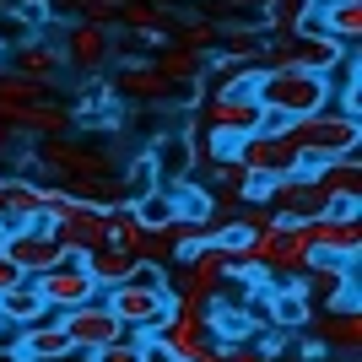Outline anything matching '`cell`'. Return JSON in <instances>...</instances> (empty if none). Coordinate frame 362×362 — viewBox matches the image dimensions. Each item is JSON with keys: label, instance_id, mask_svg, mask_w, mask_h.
<instances>
[{"label": "cell", "instance_id": "1", "mask_svg": "<svg viewBox=\"0 0 362 362\" xmlns=\"http://www.w3.org/2000/svg\"><path fill=\"white\" fill-rule=\"evenodd\" d=\"M357 49H346V44H335V38H325V33L303 16L298 28H287V33H265L259 38V71H271V65H292V71H314V76H335L341 65L351 60Z\"/></svg>", "mask_w": 362, "mask_h": 362}, {"label": "cell", "instance_id": "2", "mask_svg": "<svg viewBox=\"0 0 362 362\" xmlns=\"http://www.w3.org/2000/svg\"><path fill=\"white\" fill-rule=\"evenodd\" d=\"M255 103L271 119H303V114H319L335 103V81L314 71H292V65H271L255 81Z\"/></svg>", "mask_w": 362, "mask_h": 362}, {"label": "cell", "instance_id": "3", "mask_svg": "<svg viewBox=\"0 0 362 362\" xmlns=\"http://www.w3.org/2000/svg\"><path fill=\"white\" fill-rule=\"evenodd\" d=\"M281 136L298 157L308 163H325V157H341V151H357L362 146V119L357 114H341V108H319V114H303V119H287Z\"/></svg>", "mask_w": 362, "mask_h": 362}, {"label": "cell", "instance_id": "4", "mask_svg": "<svg viewBox=\"0 0 362 362\" xmlns=\"http://www.w3.org/2000/svg\"><path fill=\"white\" fill-rule=\"evenodd\" d=\"M362 200H330L319 216H308L303 222V233H308V243H314V259H346V265H357L362 255Z\"/></svg>", "mask_w": 362, "mask_h": 362}, {"label": "cell", "instance_id": "5", "mask_svg": "<svg viewBox=\"0 0 362 362\" xmlns=\"http://www.w3.org/2000/svg\"><path fill=\"white\" fill-rule=\"evenodd\" d=\"M146 335V346L157 351V362H195L200 351L211 346V325H206V308H173L168 319H157Z\"/></svg>", "mask_w": 362, "mask_h": 362}, {"label": "cell", "instance_id": "6", "mask_svg": "<svg viewBox=\"0 0 362 362\" xmlns=\"http://www.w3.org/2000/svg\"><path fill=\"white\" fill-rule=\"evenodd\" d=\"M60 60L81 81H103V71L114 65V33L98 28V22H76L71 16L60 28Z\"/></svg>", "mask_w": 362, "mask_h": 362}, {"label": "cell", "instance_id": "7", "mask_svg": "<svg viewBox=\"0 0 362 362\" xmlns=\"http://www.w3.org/2000/svg\"><path fill=\"white\" fill-rule=\"evenodd\" d=\"M49 233H54V243H60L71 259L92 255V249H103V243H108L103 206H92V200H71V195H65V206L49 216Z\"/></svg>", "mask_w": 362, "mask_h": 362}, {"label": "cell", "instance_id": "8", "mask_svg": "<svg viewBox=\"0 0 362 362\" xmlns=\"http://www.w3.org/2000/svg\"><path fill=\"white\" fill-rule=\"evenodd\" d=\"M298 292L319 308H357V265L346 259H314L303 276H292Z\"/></svg>", "mask_w": 362, "mask_h": 362}, {"label": "cell", "instance_id": "9", "mask_svg": "<svg viewBox=\"0 0 362 362\" xmlns=\"http://www.w3.org/2000/svg\"><path fill=\"white\" fill-rule=\"evenodd\" d=\"M0 249L16 259V271L22 276H44L54 271L60 259H71L54 243V233H49V222H22V227H6V238H0Z\"/></svg>", "mask_w": 362, "mask_h": 362}, {"label": "cell", "instance_id": "10", "mask_svg": "<svg viewBox=\"0 0 362 362\" xmlns=\"http://www.w3.org/2000/svg\"><path fill=\"white\" fill-rule=\"evenodd\" d=\"M103 303L119 314L124 330H151L157 319L173 314V298H168V292H157V287H146V281H136V276H130V281H119V287H108Z\"/></svg>", "mask_w": 362, "mask_h": 362}, {"label": "cell", "instance_id": "11", "mask_svg": "<svg viewBox=\"0 0 362 362\" xmlns=\"http://www.w3.org/2000/svg\"><path fill=\"white\" fill-rule=\"evenodd\" d=\"M60 330L71 335V346L76 351H92V346H108V341H114V335H124V325H119V314H114V308H108L103 303V292H98V298L92 303H76V308H60Z\"/></svg>", "mask_w": 362, "mask_h": 362}, {"label": "cell", "instance_id": "12", "mask_svg": "<svg viewBox=\"0 0 362 362\" xmlns=\"http://www.w3.org/2000/svg\"><path fill=\"white\" fill-rule=\"evenodd\" d=\"M146 157H151V168H157V184L163 189H173V184H184V179H195V163H200V146H195V136L189 130H163V136L146 146Z\"/></svg>", "mask_w": 362, "mask_h": 362}, {"label": "cell", "instance_id": "13", "mask_svg": "<svg viewBox=\"0 0 362 362\" xmlns=\"http://www.w3.org/2000/svg\"><path fill=\"white\" fill-rule=\"evenodd\" d=\"M28 281L38 287V298L49 303V314H60V308H76V303H92V298H98V281L81 271V259H60L54 271L28 276Z\"/></svg>", "mask_w": 362, "mask_h": 362}, {"label": "cell", "instance_id": "14", "mask_svg": "<svg viewBox=\"0 0 362 362\" xmlns=\"http://www.w3.org/2000/svg\"><path fill=\"white\" fill-rule=\"evenodd\" d=\"M265 206H271L276 216L308 222V216H319L325 206H330V195L319 189L314 173H287V179H271V189H265Z\"/></svg>", "mask_w": 362, "mask_h": 362}, {"label": "cell", "instance_id": "15", "mask_svg": "<svg viewBox=\"0 0 362 362\" xmlns=\"http://www.w3.org/2000/svg\"><path fill=\"white\" fill-rule=\"evenodd\" d=\"M308 330L325 341V351H330V362H357L362 351V308H325V314L308 319Z\"/></svg>", "mask_w": 362, "mask_h": 362}, {"label": "cell", "instance_id": "16", "mask_svg": "<svg viewBox=\"0 0 362 362\" xmlns=\"http://www.w3.org/2000/svg\"><path fill=\"white\" fill-rule=\"evenodd\" d=\"M11 341L22 346V357H28V362H71V357H81V351L71 346V335L60 330V319H54V314L38 319V325L11 330Z\"/></svg>", "mask_w": 362, "mask_h": 362}, {"label": "cell", "instance_id": "17", "mask_svg": "<svg viewBox=\"0 0 362 362\" xmlns=\"http://www.w3.org/2000/svg\"><path fill=\"white\" fill-rule=\"evenodd\" d=\"M11 130H16L22 141L71 136V130H76V108H71V103H60V98L49 92L44 103H33V108H22V114H16V119H11Z\"/></svg>", "mask_w": 362, "mask_h": 362}, {"label": "cell", "instance_id": "18", "mask_svg": "<svg viewBox=\"0 0 362 362\" xmlns=\"http://www.w3.org/2000/svg\"><path fill=\"white\" fill-rule=\"evenodd\" d=\"M146 60H151V71L163 76V81H173V87H200V81H206V65H211V54L184 49V44H173V38H168L163 49H151Z\"/></svg>", "mask_w": 362, "mask_h": 362}, {"label": "cell", "instance_id": "19", "mask_svg": "<svg viewBox=\"0 0 362 362\" xmlns=\"http://www.w3.org/2000/svg\"><path fill=\"white\" fill-rule=\"evenodd\" d=\"M308 22H314L325 38L357 49V38H362V0H314Z\"/></svg>", "mask_w": 362, "mask_h": 362}, {"label": "cell", "instance_id": "20", "mask_svg": "<svg viewBox=\"0 0 362 362\" xmlns=\"http://www.w3.org/2000/svg\"><path fill=\"white\" fill-rule=\"evenodd\" d=\"M11 71L33 76V81H44V87H60V76H65L60 44H49L44 33H33L28 44H16V49H11Z\"/></svg>", "mask_w": 362, "mask_h": 362}, {"label": "cell", "instance_id": "21", "mask_svg": "<svg viewBox=\"0 0 362 362\" xmlns=\"http://www.w3.org/2000/svg\"><path fill=\"white\" fill-rule=\"evenodd\" d=\"M265 308H271V330H281V335L308 330V319H314V303L298 292V281H271L265 287Z\"/></svg>", "mask_w": 362, "mask_h": 362}, {"label": "cell", "instance_id": "22", "mask_svg": "<svg viewBox=\"0 0 362 362\" xmlns=\"http://www.w3.org/2000/svg\"><path fill=\"white\" fill-rule=\"evenodd\" d=\"M314 179L330 200H362V157L357 151L325 157V163H314Z\"/></svg>", "mask_w": 362, "mask_h": 362}, {"label": "cell", "instance_id": "23", "mask_svg": "<svg viewBox=\"0 0 362 362\" xmlns=\"http://www.w3.org/2000/svg\"><path fill=\"white\" fill-rule=\"evenodd\" d=\"M179 16L151 6V0H114V28L119 33H151V38H173Z\"/></svg>", "mask_w": 362, "mask_h": 362}, {"label": "cell", "instance_id": "24", "mask_svg": "<svg viewBox=\"0 0 362 362\" xmlns=\"http://www.w3.org/2000/svg\"><path fill=\"white\" fill-rule=\"evenodd\" d=\"M81 271L98 281V292H108V287H119V281H130V276H136V255H124V249L103 243V249L81 255Z\"/></svg>", "mask_w": 362, "mask_h": 362}, {"label": "cell", "instance_id": "25", "mask_svg": "<svg viewBox=\"0 0 362 362\" xmlns=\"http://www.w3.org/2000/svg\"><path fill=\"white\" fill-rule=\"evenodd\" d=\"M0 319H6V330H22V325H38V319H49V303L38 298V287L22 276L11 292H0Z\"/></svg>", "mask_w": 362, "mask_h": 362}, {"label": "cell", "instance_id": "26", "mask_svg": "<svg viewBox=\"0 0 362 362\" xmlns=\"http://www.w3.org/2000/svg\"><path fill=\"white\" fill-rule=\"evenodd\" d=\"M206 325H211V341L216 346H233V341H249L255 335V319L243 314V303H206Z\"/></svg>", "mask_w": 362, "mask_h": 362}, {"label": "cell", "instance_id": "27", "mask_svg": "<svg viewBox=\"0 0 362 362\" xmlns=\"http://www.w3.org/2000/svg\"><path fill=\"white\" fill-rule=\"evenodd\" d=\"M87 362H157V351L146 346V335L141 330H124V335H114L108 346H92V351H81Z\"/></svg>", "mask_w": 362, "mask_h": 362}, {"label": "cell", "instance_id": "28", "mask_svg": "<svg viewBox=\"0 0 362 362\" xmlns=\"http://www.w3.org/2000/svg\"><path fill=\"white\" fill-rule=\"evenodd\" d=\"M103 222H108V243L114 249H124V255H136L141 249V238H146V227H141V216L130 211V206H103Z\"/></svg>", "mask_w": 362, "mask_h": 362}, {"label": "cell", "instance_id": "29", "mask_svg": "<svg viewBox=\"0 0 362 362\" xmlns=\"http://www.w3.org/2000/svg\"><path fill=\"white\" fill-rule=\"evenodd\" d=\"M216 33H222V22H216V16H179V22H173V44L211 54V49H216Z\"/></svg>", "mask_w": 362, "mask_h": 362}, {"label": "cell", "instance_id": "30", "mask_svg": "<svg viewBox=\"0 0 362 362\" xmlns=\"http://www.w3.org/2000/svg\"><path fill=\"white\" fill-rule=\"evenodd\" d=\"M119 184H124V206H136L141 195L163 189V184H157V168H151L146 151H136V157H130V168H119Z\"/></svg>", "mask_w": 362, "mask_h": 362}, {"label": "cell", "instance_id": "31", "mask_svg": "<svg viewBox=\"0 0 362 362\" xmlns=\"http://www.w3.org/2000/svg\"><path fill=\"white\" fill-rule=\"evenodd\" d=\"M308 11H314V0H265V11H259V33H287V28H298Z\"/></svg>", "mask_w": 362, "mask_h": 362}, {"label": "cell", "instance_id": "32", "mask_svg": "<svg viewBox=\"0 0 362 362\" xmlns=\"http://www.w3.org/2000/svg\"><path fill=\"white\" fill-rule=\"evenodd\" d=\"M33 33H38V28H33L28 16H22V11L11 6V0H6V6H0V54H11L16 44H28Z\"/></svg>", "mask_w": 362, "mask_h": 362}, {"label": "cell", "instance_id": "33", "mask_svg": "<svg viewBox=\"0 0 362 362\" xmlns=\"http://www.w3.org/2000/svg\"><path fill=\"white\" fill-rule=\"evenodd\" d=\"M130 211L141 216V227H163V222H173V200H168V189H151V195H141Z\"/></svg>", "mask_w": 362, "mask_h": 362}, {"label": "cell", "instance_id": "34", "mask_svg": "<svg viewBox=\"0 0 362 362\" xmlns=\"http://www.w3.org/2000/svg\"><path fill=\"white\" fill-rule=\"evenodd\" d=\"M71 16H76V22H98V28H114V0H76Z\"/></svg>", "mask_w": 362, "mask_h": 362}, {"label": "cell", "instance_id": "35", "mask_svg": "<svg viewBox=\"0 0 362 362\" xmlns=\"http://www.w3.org/2000/svg\"><path fill=\"white\" fill-rule=\"evenodd\" d=\"M227 351V362H276V351L265 346V341H255V335H249V341H233V346H222Z\"/></svg>", "mask_w": 362, "mask_h": 362}, {"label": "cell", "instance_id": "36", "mask_svg": "<svg viewBox=\"0 0 362 362\" xmlns=\"http://www.w3.org/2000/svg\"><path fill=\"white\" fill-rule=\"evenodd\" d=\"M16 281H22V271H16V259L6 255V249H0V292H11Z\"/></svg>", "mask_w": 362, "mask_h": 362}, {"label": "cell", "instance_id": "37", "mask_svg": "<svg viewBox=\"0 0 362 362\" xmlns=\"http://www.w3.org/2000/svg\"><path fill=\"white\" fill-rule=\"evenodd\" d=\"M22 146V136H16L11 124H0V163H11V151Z\"/></svg>", "mask_w": 362, "mask_h": 362}, {"label": "cell", "instance_id": "38", "mask_svg": "<svg viewBox=\"0 0 362 362\" xmlns=\"http://www.w3.org/2000/svg\"><path fill=\"white\" fill-rule=\"evenodd\" d=\"M0 362H28V357H22V346H16L11 335H0Z\"/></svg>", "mask_w": 362, "mask_h": 362}, {"label": "cell", "instance_id": "39", "mask_svg": "<svg viewBox=\"0 0 362 362\" xmlns=\"http://www.w3.org/2000/svg\"><path fill=\"white\" fill-rule=\"evenodd\" d=\"M151 6H163V11H173V6H179V0H151Z\"/></svg>", "mask_w": 362, "mask_h": 362}, {"label": "cell", "instance_id": "40", "mask_svg": "<svg viewBox=\"0 0 362 362\" xmlns=\"http://www.w3.org/2000/svg\"><path fill=\"white\" fill-rule=\"evenodd\" d=\"M0 335H11V330H6V319H0Z\"/></svg>", "mask_w": 362, "mask_h": 362}, {"label": "cell", "instance_id": "41", "mask_svg": "<svg viewBox=\"0 0 362 362\" xmlns=\"http://www.w3.org/2000/svg\"><path fill=\"white\" fill-rule=\"evenodd\" d=\"M71 362H81V357H71Z\"/></svg>", "mask_w": 362, "mask_h": 362}, {"label": "cell", "instance_id": "42", "mask_svg": "<svg viewBox=\"0 0 362 362\" xmlns=\"http://www.w3.org/2000/svg\"><path fill=\"white\" fill-rule=\"evenodd\" d=\"M0 6H6V0H0Z\"/></svg>", "mask_w": 362, "mask_h": 362}]
</instances>
